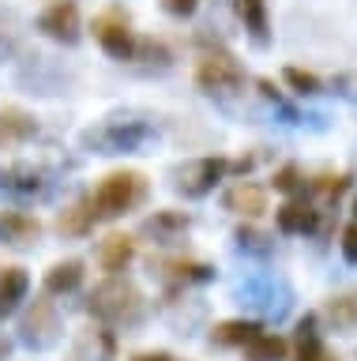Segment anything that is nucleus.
Instances as JSON below:
<instances>
[{
	"mask_svg": "<svg viewBox=\"0 0 357 361\" xmlns=\"http://www.w3.org/2000/svg\"><path fill=\"white\" fill-rule=\"evenodd\" d=\"M87 309H91V316H98V320L106 324H139L143 320V293L132 286L128 279H106L102 286H94L91 301H87Z\"/></svg>",
	"mask_w": 357,
	"mask_h": 361,
	"instance_id": "obj_2",
	"label": "nucleus"
},
{
	"mask_svg": "<svg viewBox=\"0 0 357 361\" xmlns=\"http://www.w3.org/2000/svg\"><path fill=\"white\" fill-rule=\"evenodd\" d=\"M342 256L350 259V264H357V222L342 230Z\"/></svg>",
	"mask_w": 357,
	"mask_h": 361,
	"instance_id": "obj_26",
	"label": "nucleus"
},
{
	"mask_svg": "<svg viewBox=\"0 0 357 361\" xmlns=\"http://www.w3.org/2000/svg\"><path fill=\"white\" fill-rule=\"evenodd\" d=\"M94 38L113 61H136V53H139L136 30H132L128 16H120V11H102L94 19Z\"/></svg>",
	"mask_w": 357,
	"mask_h": 361,
	"instance_id": "obj_4",
	"label": "nucleus"
},
{
	"mask_svg": "<svg viewBox=\"0 0 357 361\" xmlns=\"http://www.w3.org/2000/svg\"><path fill=\"white\" fill-rule=\"evenodd\" d=\"M241 350H244V357H249V361H282L289 346H286V338H282V335L260 331L249 346H241Z\"/></svg>",
	"mask_w": 357,
	"mask_h": 361,
	"instance_id": "obj_18",
	"label": "nucleus"
},
{
	"mask_svg": "<svg viewBox=\"0 0 357 361\" xmlns=\"http://www.w3.org/2000/svg\"><path fill=\"white\" fill-rule=\"evenodd\" d=\"M196 87L207 90V94H233V90L244 87V68L233 61V53L211 49L196 64Z\"/></svg>",
	"mask_w": 357,
	"mask_h": 361,
	"instance_id": "obj_3",
	"label": "nucleus"
},
{
	"mask_svg": "<svg viewBox=\"0 0 357 361\" xmlns=\"http://www.w3.org/2000/svg\"><path fill=\"white\" fill-rule=\"evenodd\" d=\"M327 320L339 327V331H353L357 327V293H339V298L327 301Z\"/></svg>",
	"mask_w": 357,
	"mask_h": 361,
	"instance_id": "obj_20",
	"label": "nucleus"
},
{
	"mask_svg": "<svg viewBox=\"0 0 357 361\" xmlns=\"http://www.w3.org/2000/svg\"><path fill=\"white\" fill-rule=\"evenodd\" d=\"M260 331L263 327L252 324V320H226V324H218L215 331H211V343H218V346H249Z\"/></svg>",
	"mask_w": 357,
	"mask_h": 361,
	"instance_id": "obj_16",
	"label": "nucleus"
},
{
	"mask_svg": "<svg viewBox=\"0 0 357 361\" xmlns=\"http://www.w3.org/2000/svg\"><path fill=\"white\" fill-rule=\"evenodd\" d=\"M286 83L297 90V94H320V79L312 72H301V68H286Z\"/></svg>",
	"mask_w": 357,
	"mask_h": 361,
	"instance_id": "obj_25",
	"label": "nucleus"
},
{
	"mask_svg": "<svg viewBox=\"0 0 357 361\" xmlns=\"http://www.w3.org/2000/svg\"><path fill=\"white\" fill-rule=\"evenodd\" d=\"M297 361H339L316 335V316H305L297 324Z\"/></svg>",
	"mask_w": 357,
	"mask_h": 361,
	"instance_id": "obj_15",
	"label": "nucleus"
},
{
	"mask_svg": "<svg viewBox=\"0 0 357 361\" xmlns=\"http://www.w3.org/2000/svg\"><path fill=\"white\" fill-rule=\"evenodd\" d=\"M230 169L233 166L226 158H196V162H188L181 173H177V192H184V196H207Z\"/></svg>",
	"mask_w": 357,
	"mask_h": 361,
	"instance_id": "obj_7",
	"label": "nucleus"
},
{
	"mask_svg": "<svg viewBox=\"0 0 357 361\" xmlns=\"http://www.w3.org/2000/svg\"><path fill=\"white\" fill-rule=\"evenodd\" d=\"M237 16L244 19V30L252 34L256 45H267L271 38V23H267V0H233Z\"/></svg>",
	"mask_w": 357,
	"mask_h": 361,
	"instance_id": "obj_14",
	"label": "nucleus"
},
{
	"mask_svg": "<svg viewBox=\"0 0 357 361\" xmlns=\"http://www.w3.org/2000/svg\"><path fill=\"white\" fill-rule=\"evenodd\" d=\"M19 338H23L27 346L35 350H49L53 343L61 338V316L53 309V301L38 298L30 305V312L23 316V324H19Z\"/></svg>",
	"mask_w": 357,
	"mask_h": 361,
	"instance_id": "obj_6",
	"label": "nucleus"
},
{
	"mask_svg": "<svg viewBox=\"0 0 357 361\" xmlns=\"http://www.w3.org/2000/svg\"><path fill=\"white\" fill-rule=\"evenodd\" d=\"M162 275L173 279V282H207L211 279V267L207 264H196V259H165L162 264Z\"/></svg>",
	"mask_w": 357,
	"mask_h": 361,
	"instance_id": "obj_21",
	"label": "nucleus"
},
{
	"mask_svg": "<svg viewBox=\"0 0 357 361\" xmlns=\"http://www.w3.org/2000/svg\"><path fill=\"white\" fill-rule=\"evenodd\" d=\"M154 135L151 124H139V121H109L102 128H91L87 132V143H94L102 154H120V151H136L139 143H147Z\"/></svg>",
	"mask_w": 357,
	"mask_h": 361,
	"instance_id": "obj_5",
	"label": "nucleus"
},
{
	"mask_svg": "<svg viewBox=\"0 0 357 361\" xmlns=\"http://www.w3.org/2000/svg\"><path fill=\"white\" fill-rule=\"evenodd\" d=\"M83 282V264L80 259H64L46 271V293H72Z\"/></svg>",
	"mask_w": 357,
	"mask_h": 361,
	"instance_id": "obj_17",
	"label": "nucleus"
},
{
	"mask_svg": "<svg viewBox=\"0 0 357 361\" xmlns=\"http://www.w3.org/2000/svg\"><path fill=\"white\" fill-rule=\"evenodd\" d=\"M275 188H282V192H294V188H297V166H286V169H278V173H275Z\"/></svg>",
	"mask_w": 357,
	"mask_h": 361,
	"instance_id": "obj_27",
	"label": "nucleus"
},
{
	"mask_svg": "<svg viewBox=\"0 0 357 361\" xmlns=\"http://www.w3.org/2000/svg\"><path fill=\"white\" fill-rule=\"evenodd\" d=\"M42 237V222L35 214L23 211H4L0 214V245H12V248H27Z\"/></svg>",
	"mask_w": 357,
	"mask_h": 361,
	"instance_id": "obj_9",
	"label": "nucleus"
},
{
	"mask_svg": "<svg viewBox=\"0 0 357 361\" xmlns=\"http://www.w3.org/2000/svg\"><path fill=\"white\" fill-rule=\"evenodd\" d=\"M4 188L30 196V192H38V188H42V177H38L30 166H15V169H8V173H4Z\"/></svg>",
	"mask_w": 357,
	"mask_h": 361,
	"instance_id": "obj_24",
	"label": "nucleus"
},
{
	"mask_svg": "<svg viewBox=\"0 0 357 361\" xmlns=\"http://www.w3.org/2000/svg\"><path fill=\"white\" fill-rule=\"evenodd\" d=\"M346 188H350V177H346V173H320V177H312V192L323 196L327 203H334Z\"/></svg>",
	"mask_w": 357,
	"mask_h": 361,
	"instance_id": "obj_23",
	"label": "nucleus"
},
{
	"mask_svg": "<svg viewBox=\"0 0 357 361\" xmlns=\"http://www.w3.org/2000/svg\"><path fill=\"white\" fill-rule=\"evenodd\" d=\"M8 350H12V346H8V338L0 335V361H8Z\"/></svg>",
	"mask_w": 357,
	"mask_h": 361,
	"instance_id": "obj_29",
	"label": "nucleus"
},
{
	"mask_svg": "<svg viewBox=\"0 0 357 361\" xmlns=\"http://www.w3.org/2000/svg\"><path fill=\"white\" fill-rule=\"evenodd\" d=\"M27 290H30V279H27L23 267H4L0 271V320L19 309V301L27 298Z\"/></svg>",
	"mask_w": 357,
	"mask_h": 361,
	"instance_id": "obj_11",
	"label": "nucleus"
},
{
	"mask_svg": "<svg viewBox=\"0 0 357 361\" xmlns=\"http://www.w3.org/2000/svg\"><path fill=\"white\" fill-rule=\"evenodd\" d=\"M132 256H136V241H132L128 233H109L106 241H102V248H98V259H102V267L113 271V275L132 264Z\"/></svg>",
	"mask_w": 357,
	"mask_h": 361,
	"instance_id": "obj_13",
	"label": "nucleus"
},
{
	"mask_svg": "<svg viewBox=\"0 0 357 361\" xmlns=\"http://www.w3.org/2000/svg\"><path fill=\"white\" fill-rule=\"evenodd\" d=\"M181 230H188V214L162 211V214H154V219L147 222V233H154L158 241H173V233H181Z\"/></svg>",
	"mask_w": 357,
	"mask_h": 361,
	"instance_id": "obj_22",
	"label": "nucleus"
},
{
	"mask_svg": "<svg viewBox=\"0 0 357 361\" xmlns=\"http://www.w3.org/2000/svg\"><path fill=\"white\" fill-rule=\"evenodd\" d=\"M162 4H165V11H170V16H192V11H196V4H199V0H162Z\"/></svg>",
	"mask_w": 357,
	"mask_h": 361,
	"instance_id": "obj_28",
	"label": "nucleus"
},
{
	"mask_svg": "<svg viewBox=\"0 0 357 361\" xmlns=\"http://www.w3.org/2000/svg\"><path fill=\"white\" fill-rule=\"evenodd\" d=\"M226 207L237 211V214H249V219H260L267 211V192L260 185H249V180H241V185H233L226 192Z\"/></svg>",
	"mask_w": 357,
	"mask_h": 361,
	"instance_id": "obj_12",
	"label": "nucleus"
},
{
	"mask_svg": "<svg viewBox=\"0 0 357 361\" xmlns=\"http://www.w3.org/2000/svg\"><path fill=\"white\" fill-rule=\"evenodd\" d=\"M275 222H278L282 233H312L316 222H320V211L312 207L308 200H286L282 207H278Z\"/></svg>",
	"mask_w": 357,
	"mask_h": 361,
	"instance_id": "obj_10",
	"label": "nucleus"
},
{
	"mask_svg": "<svg viewBox=\"0 0 357 361\" xmlns=\"http://www.w3.org/2000/svg\"><path fill=\"white\" fill-rule=\"evenodd\" d=\"M38 27L46 30L53 42H64V45L80 42V8H75L72 0H53V4L42 11Z\"/></svg>",
	"mask_w": 357,
	"mask_h": 361,
	"instance_id": "obj_8",
	"label": "nucleus"
},
{
	"mask_svg": "<svg viewBox=\"0 0 357 361\" xmlns=\"http://www.w3.org/2000/svg\"><path fill=\"white\" fill-rule=\"evenodd\" d=\"M0 140H4V124H0Z\"/></svg>",
	"mask_w": 357,
	"mask_h": 361,
	"instance_id": "obj_30",
	"label": "nucleus"
},
{
	"mask_svg": "<svg viewBox=\"0 0 357 361\" xmlns=\"http://www.w3.org/2000/svg\"><path fill=\"white\" fill-rule=\"evenodd\" d=\"M143 200H147V177L139 169H117L94 188L91 207L94 219H120V214L136 211Z\"/></svg>",
	"mask_w": 357,
	"mask_h": 361,
	"instance_id": "obj_1",
	"label": "nucleus"
},
{
	"mask_svg": "<svg viewBox=\"0 0 357 361\" xmlns=\"http://www.w3.org/2000/svg\"><path fill=\"white\" fill-rule=\"evenodd\" d=\"M94 207H91V200H83V203H75V207H68L57 219V230L61 233H68V237H83V233H91V226H94Z\"/></svg>",
	"mask_w": 357,
	"mask_h": 361,
	"instance_id": "obj_19",
	"label": "nucleus"
}]
</instances>
